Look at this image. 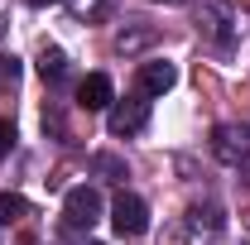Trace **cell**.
<instances>
[{
	"label": "cell",
	"mask_w": 250,
	"mask_h": 245,
	"mask_svg": "<svg viewBox=\"0 0 250 245\" xmlns=\"http://www.w3.org/2000/svg\"><path fill=\"white\" fill-rule=\"evenodd\" d=\"M92 168L96 173H111V178H125V159H116V154H96Z\"/></svg>",
	"instance_id": "obj_10"
},
{
	"label": "cell",
	"mask_w": 250,
	"mask_h": 245,
	"mask_svg": "<svg viewBox=\"0 0 250 245\" xmlns=\"http://www.w3.org/2000/svg\"><path fill=\"white\" fill-rule=\"evenodd\" d=\"M111 101H116V87H111L106 72H87L77 82V106L82 111H111Z\"/></svg>",
	"instance_id": "obj_4"
},
{
	"label": "cell",
	"mask_w": 250,
	"mask_h": 245,
	"mask_svg": "<svg viewBox=\"0 0 250 245\" xmlns=\"http://www.w3.org/2000/svg\"><path fill=\"white\" fill-rule=\"evenodd\" d=\"M62 221L72 226V231H92L96 221H101V192L96 187H67V197H62Z\"/></svg>",
	"instance_id": "obj_1"
},
{
	"label": "cell",
	"mask_w": 250,
	"mask_h": 245,
	"mask_svg": "<svg viewBox=\"0 0 250 245\" xmlns=\"http://www.w3.org/2000/svg\"><path fill=\"white\" fill-rule=\"evenodd\" d=\"M24 5H34V10H43V5H58V0H24Z\"/></svg>",
	"instance_id": "obj_14"
},
{
	"label": "cell",
	"mask_w": 250,
	"mask_h": 245,
	"mask_svg": "<svg viewBox=\"0 0 250 245\" xmlns=\"http://www.w3.org/2000/svg\"><path fill=\"white\" fill-rule=\"evenodd\" d=\"M15 82H20V58L0 53V87H15Z\"/></svg>",
	"instance_id": "obj_11"
},
{
	"label": "cell",
	"mask_w": 250,
	"mask_h": 245,
	"mask_svg": "<svg viewBox=\"0 0 250 245\" xmlns=\"http://www.w3.org/2000/svg\"><path fill=\"white\" fill-rule=\"evenodd\" d=\"M72 10H77V15H87V20H101V15L111 10V0H72Z\"/></svg>",
	"instance_id": "obj_12"
},
{
	"label": "cell",
	"mask_w": 250,
	"mask_h": 245,
	"mask_svg": "<svg viewBox=\"0 0 250 245\" xmlns=\"http://www.w3.org/2000/svg\"><path fill=\"white\" fill-rule=\"evenodd\" d=\"M111 135H140L149 125V101H111Z\"/></svg>",
	"instance_id": "obj_3"
},
{
	"label": "cell",
	"mask_w": 250,
	"mask_h": 245,
	"mask_svg": "<svg viewBox=\"0 0 250 245\" xmlns=\"http://www.w3.org/2000/svg\"><path fill=\"white\" fill-rule=\"evenodd\" d=\"M212 154L226 159V163H241V159H246V130L217 125V130H212Z\"/></svg>",
	"instance_id": "obj_6"
},
{
	"label": "cell",
	"mask_w": 250,
	"mask_h": 245,
	"mask_svg": "<svg viewBox=\"0 0 250 245\" xmlns=\"http://www.w3.org/2000/svg\"><path fill=\"white\" fill-rule=\"evenodd\" d=\"M168 5H178V0H168Z\"/></svg>",
	"instance_id": "obj_16"
},
{
	"label": "cell",
	"mask_w": 250,
	"mask_h": 245,
	"mask_svg": "<svg viewBox=\"0 0 250 245\" xmlns=\"http://www.w3.org/2000/svg\"><path fill=\"white\" fill-rule=\"evenodd\" d=\"M241 173H246V178H250V149H246V159H241Z\"/></svg>",
	"instance_id": "obj_15"
},
{
	"label": "cell",
	"mask_w": 250,
	"mask_h": 245,
	"mask_svg": "<svg viewBox=\"0 0 250 245\" xmlns=\"http://www.w3.org/2000/svg\"><path fill=\"white\" fill-rule=\"evenodd\" d=\"M20 216H29V202H24L20 192H0V226H10V221H20Z\"/></svg>",
	"instance_id": "obj_8"
},
{
	"label": "cell",
	"mask_w": 250,
	"mask_h": 245,
	"mask_svg": "<svg viewBox=\"0 0 250 245\" xmlns=\"http://www.w3.org/2000/svg\"><path fill=\"white\" fill-rule=\"evenodd\" d=\"M39 72H43L48 82H58L62 72H67V53H62V48H43V53H39Z\"/></svg>",
	"instance_id": "obj_7"
},
{
	"label": "cell",
	"mask_w": 250,
	"mask_h": 245,
	"mask_svg": "<svg viewBox=\"0 0 250 245\" xmlns=\"http://www.w3.org/2000/svg\"><path fill=\"white\" fill-rule=\"evenodd\" d=\"M10 144H15V125L0 121V154H10Z\"/></svg>",
	"instance_id": "obj_13"
},
{
	"label": "cell",
	"mask_w": 250,
	"mask_h": 245,
	"mask_svg": "<svg viewBox=\"0 0 250 245\" xmlns=\"http://www.w3.org/2000/svg\"><path fill=\"white\" fill-rule=\"evenodd\" d=\"M111 226H116V236H145V231H149V207H145V197L116 192V202H111Z\"/></svg>",
	"instance_id": "obj_2"
},
{
	"label": "cell",
	"mask_w": 250,
	"mask_h": 245,
	"mask_svg": "<svg viewBox=\"0 0 250 245\" xmlns=\"http://www.w3.org/2000/svg\"><path fill=\"white\" fill-rule=\"evenodd\" d=\"M173 82H178V67H173V62H164V58L140 62V92H145V96H164V92H173Z\"/></svg>",
	"instance_id": "obj_5"
},
{
	"label": "cell",
	"mask_w": 250,
	"mask_h": 245,
	"mask_svg": "<svg viewBox=\"0 0 250 245\" xmlns=\"http://www.w3.org/2000/svg\"><path fill=\"white\" fill-rule=\"evenodd\" d=\"M149 39H154V34H149V29H125L121 39H116V48H121V53H135V48H145Z\"/></svg>",
	"instance_id": "obj_9"
}]
</instances>
